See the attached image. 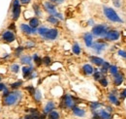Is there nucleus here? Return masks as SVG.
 <instances>
[{
    "label": "nucleus",
    "instance_id": "nucleus-15",
    "mask_svg": "<svg viewBox=\"0 0 126 119\" xmlns=\"http://www.w3.org/2000/svg\"><path fill=\"white\" fill-rule=\"evenodd\" d=\"M108 99H109V101H110V104H114V105H119V104H120V101L118 100L116 94L113 93V92H110V93H109Z\"/></svg>",
    "mask_w": 126,
    "mask_h": 119
},
{
    "label": "nucleus",
    "instance_id": "nucleus-33",
    "mask_svg": "<svg viewBox=\"0 0 126 119\" xmlns=\"http://www.w3.org/2000/svg\"><path fill=\"white\" fill-rule=\"evenodd\" d=\"M33 9H34V11H35V15H41V10H40V7H39V5L38 4H34L33 5Z\"/></svg>",
    "mask_w": 126,
    "mask_h": 119
},
{
    "label": "nucleus",
    "instance_id": "nucleus-12",
    "mask_svg": "<svg viewBox=\"0 0 126 119\" xmlns=\"http://www.w3.org/2000/svg\"><path fill=\"white\" fill-rule=\"evenodd\" d=\"M83 41L85 43V45L87 47H91L92 45H93V36L91 33H85L83 35Z\"/></svg>",
    "mask_w": 126,
    "mask_h": 119
},
{
    "label": "nucleus",
    "instance_id": "nucleus-37",
    "mask_svg": "<svg viewBox=\"0 0 126 119\" xmlns=\"http://www.w3.org/2000/svg\"><path fill=\"white\" fill-rule=\"evenodd\" d=\"M50 63H51V59H50L48 56H45V57L43 58V64H45L46 66H48Z\"/></svg>",
    "mask_w": 126,
    "mask_h": 119
},
{
    "label": "nucleus",
    "instance_id": "nucleus-29",
    "mask_svg": "<svg viewBox=\"0 0 126 119\" xmlns=\"http://www.w3.org/2000/svg\"><path fill=\"white\" fill-rule=\"evenodd\" d=\"M33 59H34V62H35V64H36L37 66H40V65L43 63V59L40 58L37 53H35V54L33 55Z\"/></svg>",
    "mask_w": 126,
    "mask_h": 119
},
{
    "label": "nucleus",
    "instance_id": "nucleus-9",
    "mask_svg": "<svg viewBox=\"0 0 126 119\" xmlns=\"http://www.w3.org/2000/svg\"><path fill=\"white\" fill-rule=\"evenodd\" d=\"M2 39H3L4 41L8 42V43H11V42H14V41H15L16 36H15V34H14L12 31L8 30V31H5V32L3 33Z\"/></svg>",
    "mask_w": 126,
    "mask_h": 119
},
{
    "label": "nucleus",
    "instance_id": "nucleus-53",
    "mask_svg": "<svg viewBox=\"0 0 126 119\" xmlns=\"http://www.w3.org/2000/svg\"><path fill=\"white\" fill-rule=\"evenodd\" d=\"M88 24H90V25H92V24H93V20H92V19H90V20L88 21Z\"/></svg>",
    "mask_w": 126,
    "mask_h": 119
},
{
    "label": "nucleus",
    "instance_id": "nucleus-46",
    "mask_svg": "<svg viewBox=\"0 0 126 119\" xmlns=\"http://www.w3.org/2000/svg\"><path fill=\"white\" fill-rule=\"evenodd\" d=\"M24 119H34V118H33L32 114L30 113V114H27V115H25V117H24Z\"/></svg>",
    "mask_w": 126,
    "mask_h": 119
},
{
    "label": "nucleus",
    "instance_id": "nucleus-17",
    "mask_svg": "<svg viewBox=\"0 0 126 119\" xmlns=\"http://www.w3.org/2000/svg\"><path fill=\"white\" fill-rule=\"evenodd\" d=\"M89 60H90V62H92L94 65L98 66V67H101V66L103 65V63L105 62L102 58H100V57H98V56H90V57H89Z\"/></svg>",
    "mask_w": 126,
    "mask_h": 119
},
{
    "label": "nucleus",
    "instance_id": "nucleus-11",
    "mask_svg": "<svg viewBox=\"0 0 126 119\" xmlns=\"http://www.w3.org/2000/svg\"><path fill=\"white\" fill-rule=\"evenodd\" d=\"M20 29L24 34H27V35H32V34H35L37 32L36 28H32L30 25H27V24H24V23L20 24Z\"/></svg>",
    "mask_w": 126,
    "mask_h": 119
},
{
    "label": "nucleus",
    "instance_id": "nucleus-32",
    "mask_svg": "<svg viewBox=\"0 0 126 119\" xmlns=\"http://www.w3.org/2000/svg\"><path fill=\"white\" fill-rule=\"evenodd\" d=\"M99 82H100V84H101L102 86H104V87H107V86H108V84H109L108 79H107V77H105V76L101 77V78L99 79Z\"/></svg>",
    "mask_w": 126,
    "mask_h": 119
},
{
    "label": "nucleus",
    "instance_id": "nucleus-21",
    "mask_svg": "<svg viewBox=\"0 0 126 119\" xmlns=\"http://www.w3.org/2000/svg\"><path fill=\"white\" fill-rule=\"evenodd\" d=\"M39 24H40V21H39V19L37 17H32V18L29 19V25L31 26L32 28H37L39 26Z\"/></svg>",
    "mask_w": 126,
    "mask_h": 119
},
{
    "label": "nucleus",
    "instance_id": "nucleus-51",
    "mask_svg": "<svg viewBox=\"0 0 126 119\" xmlns=\"http://www.w3.org/2000/svg\"><path fill=\"white\" fill-rule=\"evenodd\" d=\"M55 3H57V4H61L62 2H64V0H53Z\"/></svg>",
    "mask_w": 126,
    "mask_h": 119
},
{
    "label": "nucleus",
    "instance_id": "nucleus-16",
    "mask_svg": "<svg viewBox=\"0 0 126 119\" xmlns=\"http://www.w3.org/2000/svg\"><path fill=\"white\" fill-rule=\"evenodd\" d=\"M72 110H73V113H74L76 116H78V117H83V116L85 115V110L82 109V108H80V107L76 106V105L72 108Z\"/></svg>",
    "mask_w": 126,
    "mask_h": 119
},
{
    "label": "nucleus",
    "instance_id": "nucleus-7",
    "mask_svg": "<svg viewBox=\"0 0 126 119\" xmlns=\"http://www.w3.org/2000/svg\"><path fill=\"white\" fill-rule=\"evenodd\" d=\"M108 46L107 45V43H105V42H102V41H98V42H96L94 43L93 45H92V48L94 49L96 52H98V53H100L101 51H103L106 47Z\"/></svg>",
    "mask_w": 126,
    "mask_h": 119
},
{
    "label": "nucleus",
    "instance_id": "nucleus-47",
    "mask_svg": "<svg viewBox=\"0 0 126 119\" xmlns=\"http://www.w3.org/2000/svg\"><path fill=\"white\" fill-rule=\"evenodd\" d=\"M5 88H6V87H5V84H4V83H0V91H3Z\"/></svg>",
    "mask_w": 126,
    "mask_h": 119
},
{
    "label": "nucleus",
    "instance_id": "nucleus-25",
    "mask_svg": "<svg viewBox=\"0 0 126 119\" xmlns=\"http://www.w3.org/2000/svg\"><path fill=\"white\" fill-rule=\"evenodd\" d=\"M109 72L110 73L111 75H114V74H116L119 73V70H118L117 66H115V65H110V69H109Z\"/></svg>",
    "mask_w": 126,
    "mask_h": 119
},
{
    "label": "nucleus",
    "instance_id": "nucleus-48",
    "mask_svg": "<svg viewBox=\"0 0 126 119\" xmlns=\"http://www.w3.org/2000/svg\"><path fill=\"white\" fill-rule=\"evenodd\" d=\"M30 1H31V0H20V2H21L22 4H28Z\"/></svg>",
    "mask_w": 126,
    "mask_h": 119
},
{
    "label": "nucleus",
    "instance_id": "nucleus-43",
    "mask_svg": "<svg viewBox=\"0 0 126 119\" xmlns=\"http://www.w3.org/2000/svg\"><path fill=\"white\" fill-rule=\"evenodd\" d=\"M35 45V44L33 43V42H27L26 44H25V46L26 47H33Z\"/></svg>",
    "mask_w": 126,
    "mask_h": 119
},
{
    "label": "nucleus",
    "instance_id": "nucleus-45",
    "mask_svg": "<svg viewBox=\"0 0 126 119\" xmlns=\"http://www.w3.org/2000/svg\"><path fill=\"white\" fill-rule=\"evenodd\" d=\"M54 16H56V17H58V18H60V19H63V16L61 14H59V13H56L55 15H54Z\"/></svg>",
    "mask_w": 126,
    "mask_h": 119
},
{
    "label": "nucleus",
    "instance_id": "nucleus-18",
    "mask_svg": "<svg viewBox=\"0 0 126 119\" xmlns=\"http://www.w3.org/2000/svg\"><path fill=\"white\" fill-rule=\"evenodd\" d=\"M82 72L85 74L89 75V74H92L94 73V69L90 64H85L82 66Z\"/></svg>",
    "mask_w": 126,
    "mask_h": 119
},
{
    "label": "nucleus",
    "instance_id": "nucleus-1",
    "mask_svg": "<svg viewBox=\"0 0 126 119\" xmlns=\"http://www.w3.org/2000/svg\"><path fill=\"white\" fill-rule=\"evenodd\" d=\"M103 13H104L105 16L111 22H116V23H122L123 22L122 18L119 17V15H117V13L112 8L104 7L103 8Z\"/></svg>",
    "mask_w": 126,
    "mask_h": 119
},
{
    "label": "nucleus",
    "instance_id": "nucleus-38",
    "mask_svg": "<svg viewBox=\"0 0 126 119\" xmlns=\"http://www.w3.org/2000/svg\"><path fill=\"white\" fill-rule=\"evenodd\" d=\"M22 50H23V47H22V46H18V47H16V50H15V54H16V56H18V55L22 52Z\"/></svg>",
    "mask_w": 126,
    "mask_h": 119
},
{
    "label": "nucleus",
    "instance_id": "nucleus-26",
    "mask_svg": "<svg viewBox=\"0 0 126 119\" xmlns=\"http://www.w3.org/2000/svg\"><path fill=\"white\" fill-rule=\"evenodd\" d=\"M47 21L49 23H51V24H58V22H59L58 18L56 16H54V15H49L47 17Z\"/></svg>",
    "mask_w": 126,
    "mask_h": 119
},
{
    "label": "nucleus",
    "instance_id": "nucleus-6",
    "mask_svg": "<svg viewBox=\"0 0 126 119\" xmlns=\"http://www.w3.org/2000/svg\"><path fill=\"white\" fill-rule=\"evenodd\" d=\"M20 15V0H14L13 2V18L16 20Z\"/></svg>",
    "mask_w": 126,
    "mask_h": 119
},
{
    "label": "nucleus",
    "instance_id": "nucleus-42",
    "mask_svg": "<svg viewBox=\"0 0 126 119\" xmlns=\"http://www.w3.org/2000/svg\"><path fill=\"white\" fill-rule=\"evenodd\" d=\"M117 53H118L119 56H121V57H123V58H125L126 59V51L125 50H123V49H119Z\"/></svg>",
    "mask_w": 126,
    "mask_h": 119
},
{
    "label": "nucleus",
    "instance_id": "nucleus-44",
    "mask_svg": "<svg viewBox=\"0 0 126 119\" xmlns=\"http://www.w3.org/2000/svg\"><path fill=\"white\" fill-rule=\"evenodd\" d=\"M93 119H102V118L99 116V114H98L97 112H94V113H93Z\"/></svg>",
    "mask_w": 126,
    "mask_h": 119
},
{
    "label": "nucleus",
    "instance_id": "nucleus-35",
    "mask_svg": "<svg viewBox=\"0 0 126 119\" xmlns=\"http://www.w3.org/2000/svg\"><path fill=\"white\" fill-rule=\"evenodd\" d=\"M10 69H11V71H12L13 73H17L18 70H19V66H18L17 64H13Z\"/></svg>",
    "mask_w": 126,
    "mask_h": 119
},
{
    "label": "nucleus",
    "instance_id": "nucleus-23",
    "mask_svg": "<svg viewBox=\"0 0 126 119\" xmlns=\"http://www.w3.org/2000/svg\"><path fill=\"white\" fill-rule=\"evenodd\" d=\"M59 117H60L59 112H57L55 110H52L47 114V119H59Z\"/></svg>",
    "mask_w": 126,
    "mask_h": 119
},
{
    "label": "nucleus",
    "instance_id": "nucleus-24",
    "mask_svg": "<svg viewBox=\"0 0 126 119\" xmlns=\"http://www.w3.org/2000/svg\"><path fill=\"white\" fill-rule=\"evenodd\" d=\"M110 63L109 62H107V61H105L104 63H103V65L101 66V73L102 74H105V73H107L108 71H109V69H110Z\"/></svg>",
    "mask_w": 126,
    "mask_h": 119
},
{
    "label": "nucleus",
    "instance_id": "nucleus-36",
    "mask_svg": "<svg viewBox=\"0 0 126 119\" xmlns=\"http://www.w3.org/2000/svg\"><path fill=\"white\" fill-rule=\"evenodd\" d=\"M21 84H22V81H21V80H18V81H16V82L12 83V84H11V87L14 88V89H16V88H18Z\"/></svg>",
    "mask_w": 126,
    "mask_h": 119
},
{
    "label": "nucleus",
    "instance_id": "nucleus-27",
    "mask_svg": "<svg viewBox=\"0 0 126 119\" xmlns=\"http://www.w3.org/2000/svg\"><path fill=\"white\" fill-rule=\"evenodd\" d=\"M72 50H73V52H74L75 54H77V55H79V53H80V51H81V49H80V46H79V44H77V43H75V44L73 45Z\"/></svg>",
    "mask_w": 126,
    "mask_h": 119
},
{
    "label": "nucleus",
    "instance_id": "nucleus-34",
    "mask_svg": "<svg viewBox=\"0 0 126 119\" xmlns=\"http://www.w3.org/2000/svg\"><path fill=\"white\" fill-rule=\"evenodd\" d=\"M102 73H101V71H97V70H94V79L95 80H99L102 76Z\"/></svg>",
    "mask_w": 126,
    "mask_h": 119
},
{
    "label": "nucleus",
    "instance_id": "nucleus-19",
    "mask_svg": "<svg viewBox=\"0 0 126 119\" xmlns=\"http://www.w3.org/2000/svg\"><path fill=\"white\" fill-rule=\"evenodd\" d=\"M33 73V68L31 66H24L22 68V74H23V76L26 78H28L30 76V74Z\"/></svg>",
    "mask_w": 126,
    "mask_h": 119
},
{
    "label": "nucleus",
    "instance_id": "nucleus-4",
    "mask_svg": "<svg viewBox=\"0 0 126 119\" xmlns=\"http://www.w3.org/2000/svg\"><path fill=\"white\" fill-rule=\"evenodd\" d=\"M108 31V26L106 24H97L92 29V34L96 37H104Z\"/></svg>",
    "mask_w": 126,
    "mask_h": 119
},
{
    "label": "nucleus",
    "instance_id": "nucleus-54",
    "mask_svg": "<svg viewBox=\"0 0 126 119\" xmlns=\"http://www.w3.org/2000/svg\"><path fill=\"white\" fill-rule=\"evenodd\" d=\"M0 80H1V77H0Z\"/></svg>",
    "mask_w": 126,
    "mask_h": 119
},
{
    "label": "nucleus",
    "instance_id": "nucleus-41",
    "mask_svg": "<svg viewBox=\"0 0 126 119\" xmlns=\"http://www.w3.org/2000/svg\"><path fill=\"white\" fill-rule=\"evenodd\" d=\"M26 90H27L31 95H34V93H35V91H36V89H35L33 86H31V85H30V86H27V87H26Z\"/></svg>",
    "mask_w": 126,
    "mask_h": 119
},
{
    "label": "nucleus",
    "instance_id": "nucleus-2",
    "mask_svg": "<svg viewBox=\"0 0 126 119\" xmlns=\"http://www.w3.org/2000/svg\"><path fill=\"white\" fill-rule=\"evenodd\" d=\"M21 99V92L15 91L10 92L7 96L4 97V104L6 105H14Z\"/></svg>",
    "mask_w": 126,
    "mask_h": 119
},
{
    "label": "nucleus",
    "instance_id": "nucleus-30",
    "mask_svg": "<svg viewBox=\"0 0 126 119\" xmlns=\"http://www.w3.org/2000/svg\"><path fill=\"white\" fill-rule=\"evenodd\" d=\"M101 106V104L100 103H98V102H92V103H90V108H91V110H98V108Z\"/></svg>",
    "mask_w": 126,
    "mask_h": 119
},
{
    "label": "nucleus",
    "instance_id": "nucleus-39",
    "mask_svg": "<svg viewBox=\"0 0 126 119\" xmlns=\"http://www.w3.org/2000/svg\"><path fill=\"white\" fill-rule=\"evenodd\" d=\"M112 3L116 8H119L121 6V0H112Z\"/></svg>",
    "mask_w": 126,
    "mask_h": 119
},
{
    "label": "nucleus",
    "instance_id": "nucleus-28",
    "mask_svg": "<svg viewBox=\"0 0 126 119\" xmlns=\"http://www.w3.org/2000/svg\"><path fill=\"white\" fill-rule=\"evenodd\" d=\"M33 96H34V99H35V101H36L37 103L41 102V100H42V94H41V92H40L39 90H36Z\"/></svg>",
    "mask_w": 126,
    "mask_h": 119
},
{
    "label": "nucleus",
    "instance_id": "nucleus-49",
    "mask_svg": "<svg viewBox=\"0 0 126 119\" xmlns=\"http://www.w3.org/2000/svg\"><path fill=\"white\" fill-rule=\"evenodd\" d=\"M35 76H37V74H36V73H34V72H33V73H32V74H30V76H29V77H28V78H34V77H35Z\"/></svg>",
    "mask_w": 126,
    "mask_h": 119
},
{
    "label": "nucleus",
    "instance_id": "nucleus-52",
    "mask_svg": "<svg viewBox=\"0 0 126 119\" xmlns=\"http://www.w3.org/2000/svg\"><path fill=\"white\" fill-rule=\"evenodd\" d=\"M106 109H107V110H108V111H109V112H111V110H112V109H111V107H110V106H107V108H106Z\"/></svg>",
    "mask_w": 126,
    "mask_h": 119
},
{
    "label": "nucleus",
    "instance_id": "nucleus-14",
    "mask_svg": "<svg viewBox=\"0 0 126 119\" xmlns=\"http://www.w3.org/2000/svg\"><path fill=\"white\" fill-rule=\"evenodd\" d=\"M96 112L99 114V116L102 119H112L111 113L109 112L107 109H98Z\"/></svg>",
    "mask_w": 126,
    "mask_h": 119
},
{
    "label": "nucleus",
    "instance_id": "nucleus-5",
    "mask_svg": "<svg viewBox=\"0 0 126 119\" xmlns=\"http://www.w3.org/2000/svg\"><path fill=\"white\" fill-rule=\"evenodd\" d=\"M119 37H120L119 31L115 29H111L107 31V33L104 36V39L106 41H117L119 39Z\"/></svg>",
    "mask_w": 126,
    "mask_h": 119
},
{
    "label": "nucleus",
    "instance_id": "nucleus-8",
    "mask_svg": "<svg viewBox=\"0 0 126 119\" xmlns=\"http://www.w3.org/2000/svg\"><path fill=\"white\" fill-rule=\"evenodd\" d=\"M57 36H58V31H57V29L52 28V29H48V31L47 32V34H46L43 38H45L46 40L52 41V40H55V39L57 38Z\"/></svg>",
    "mask_w": 126,
    "mask_h": 119
},
{
    "label": "nucleus",
    "instance_id": "nucleus-10",
    "mask_svg": "<svg viewBox=\"0 0 126 119\" xmlns=\"http://www.w3.org/2000/svg\"><path fill=\"white\" fill-rule=\"evenodd\" d=\"M44 8H45V10L50 15H54L57 13L56 12V9H55V6L51 2H45L44 3Z\"/></svg>",
    "mask_w": 126,
    "mask_h": 119
},
{
    "label": "nucleus",
    "instance_id": "nucleus-31",
    "mask_svg": "<svg viewBox=\"0 0 126 119\" xmlns=\"http://www.w3.org/2000/svg\"><path fill=\"white\" fill-rule=\"evenodd\" d=\"M48 31V28H47V27H44V26H42V27H40L39 29L37 30V32L42 36V37H44L46 34H47V32Z\"/></svg>",
    "mask_w": 126,
    "mask_h": 119
},
{
    "label": "nucleus",
    "instance_id": "nucleus-40",
    "mask_svg": "<svg viewBox=\"0 0 126 119\" xmlns=\"http://www.w3.org/2000/svg\"><path fill=\"white\" fill-rule=\"evenodd\" d=\"M119 96H120V99H122V100H124L126 99V88L123 90H121L120 91V93H119Z\"/></svg>",
    "mask_w": 126,
    "mask_h": 119
},
{
    "label": "nucleus",
    "instance_id": "nucleus-13",
    "mask_svg": "<svg viewBox=\"0 0 126 119\" xmlns=\"http://www.w3.org/2000/svg\"><path fill=\"white\" fill-rule=\"evenodd\" d=\"M113 77H112V81H113V84L115 85V86H119V85H121V83L123 82V80H124V76H123V74H120V73H118V74H114V75H112Z\"/></svg>",
    "mask_w": 126,
    "mask_h": 119
},
{
    "label": "nucleus",
    "instance_id": "nucleus-50",
    "mask_svg": "<svg viewBox=\"0 0 126 119\" xmlns=\"http://www.w3.org/2000/svg\"><path fill=\"white\" fill-rule=\"evenodd\" d=\"M15 28H16V27H15V23H12V24L9 26V29H11V30H15Z\"/></svg>",
    "mask_w": 126,
    "mask_h": 119
},
{
    "label": "nucleus",
    "instance_id": "nucleus-22",
    "mask_svg": "<svg viewBox=\"0 0 126 119\" xmlns=\"http://www.w3.org/2000/svg\"><path fill=\"white\" fill-rule=\"evenodd\" d=\"M32 58L29 55H23L20 57V62L22 64H26V65H30L31 64Z\"/></svg>",
    "mask_w": 126,
    "mask_h": 119
},
{
    "label": "nucleus",
    "instance_id": "nucleus-20",
    "mask_svg": "<svg viewBox=\"0 0 126 119\" xmlns=\"http://www.w3.org/2000/svg\"><path fill=\"white\" fill-rule=\"evenodd\" d=\"M53 108H54V103H53L52 101H49V102H47V103L46 106H45V108H44V112L48 114L50 111L53 110Z\"/></svg>",
    "mask_w": 126,
    "mask_h": 119
},
{
    "label": "nucleus",
    "instance_id": "nucleus-3",
    "mask_svg": "<svg viewBox=\"0 0 126 119\" xmlns=\"http://www.w3.org/2000/svg\"><path fill=\"white\" fill-rule=\"evenodd\" d=\"M75 104H76V101L74 97H72L69 94H66L63 96L62 101H61V106L67 107V108H73L75 106Z\"/></svg>",
    "mask_w": 126,
    "mask_h": 119
}]
</instances>
